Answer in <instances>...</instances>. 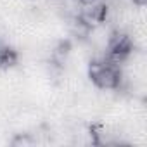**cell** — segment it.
<instances>
[{"label":"cell","instance_id":"cell-1","mask_svg":"<svg viewBox=\"0 0 147 147\" xmlns=\"http://www.w3.org/2000/svg\"><path fill=\"white\" fill-rule=\"evenodd\" d=\"M88 78L100 90H118L123 83L121 64L111 61L109 57H95L88 64Z\"/></svg>","mask_w":147,"mask_h":147},{"label":"cell","instance_id":"cell-2","mask_svg":"<svg viewBox=\"0 0 147 147\" xmlns=\"http://www.w3.org/2000/svg\"><path fill=\"white\" fill-rule=\"evenodd\" d=\"M133 50H135V40L126 31L116 30L109 33V36L106 38V57H109L118 64L130 59Z\"/></svg>","mask_w":147,"mask_h":147},{"label":"cell","instance_id":"cell-3","mask_svg":"<svg viewBox=\"0 0 147 147\" xmlns=\"http://www.w3.org/2000/svg\"><path fill=\"white\" fill-rule=\"evenodd\" d=\"M18 62V54L14 49L2 45L0 47V67H11Z\"/></svg>","mask_w":147,"mask_h":147}]
</instances>
